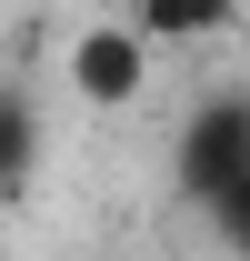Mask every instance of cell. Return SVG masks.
<instances>
[{"label":"cell","mask_w":250,"mask_h":261,"mask_svg":"<svg viewBox=\"0 0 250 261\" xmlns=\"http://www.w3.org/2000/svg\"><path fill=\"white\" fill-rule=\"evenodd\" d=\"M150 70H160V50L130 20H90V31L70 40V91L90 100V111H130V100H150Z\"/></svg>","instance_id":"cell-2"},{"label":"cell","mask_w":250,"mask_h":261,"mask_svg":"<svg viewBox=\"0 0 250 261\" xmlns=\"http://www.w3.org/2000/svg\"><path fill=\"white\" fill-rule=\"evenodd\" d=\"M240 10L250 0H130V31L150 40H220V31H240Z\"/></svg>","instance_id":"cell-3"},{"label":"cell","mask_w":250,"mask_h":261,"mask_svg":"<svg viewBox=\"0 0 250 261\" xmlns=\"http://www.w3.org/2000/svg\"><path fill=\"white\" fill-rule=\"evenodd\" d=\"M170 171H180V191L210 211L230 181H250V91H210L180 111V141H170Z\"/></svg>","instance_id":"cell-1"},{"label":"cell","mask_w":250,"mask_h":261,"mask_svg":"<svg viewBox=\"0 0 250 261\" xmlns=\"http://www.w3.org/2000/svg\"><path fill=\"white\" fill-rule=\"evenodd\" d=\"M200 221L220 231V251H230V261H250V181H230V191H220Z\"/></svg>","instance_id":"cell-5"},{"label":"cell","mask_w":250,"mask_h":261,"mask_svg":"<svg viewBox=\"0 0 250 261\" xmlns=\"http://www.w3.org/2000/svg\"><path fill=\"white\" fill-rule=\"evenodd\" d=\"M30 171H40V100L20 81H0V201L30 191Z\"/></svg>","instance_id":"cell-4"}]
</instances>
